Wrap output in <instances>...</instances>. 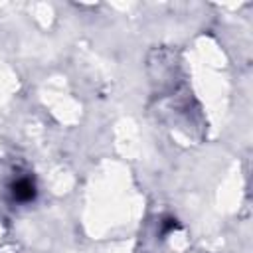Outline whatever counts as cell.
I'll return each instance as SVG.
<instances>
[{
    "instance_id": "obj_1",
    "label": "cell",
    "mask_w": 253,
    "mask_h": 253,
    "mask_svg": "<svg viewBox=\"0 0 253 253\" xmlns=\"http://www.w3.org/2000/svg\"><path fill=\"white\" fill-rule=\"evenodd\" d=\"M14 198L16 200H22V202L32 200L34 198V186H32V182L30 180L16 182V186H14Z\"/></svg>"
}]
</instances>
